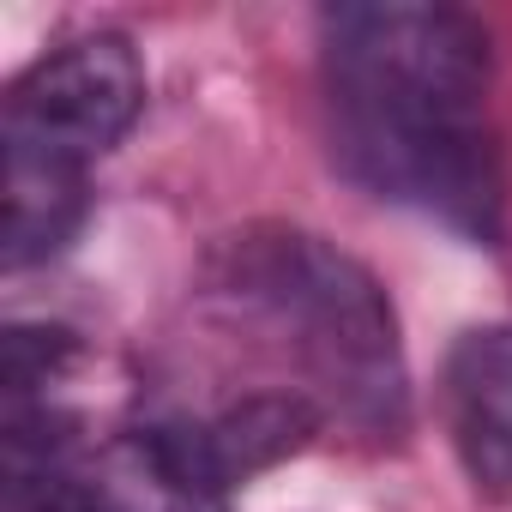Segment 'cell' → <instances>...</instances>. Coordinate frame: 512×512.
I'll return each mask as SVG.
<instances>
[{"mask_svg": "<svg viewBox=\"0 0 512 512\" xmlns=\"http://www.w3.org/2000/svg\"><path fill=\"white\" fill-rule=\"evenodd\" d=\"M145 109V61L127 37L97 31L49 49L7 85L0 139L7 151L55 157L85 169L91 157L115 151Z\"/></svg>", "mask_w": 512, "mask_h": 512, "instance_id": "obj_4", "label": "cell"}, {"mask_svg": "<svg viewBox=\"0 0 512 512\" xmlns=\"http://www.w3.org/2000/svg\"><path fill=\"white\" fill-rule=\"evenodd\" d=\"M326 410L308 386H284V392H253L241 404H223L217 416L199 422H169V434L181 440V452L193 458V470L211 488H235L278 470L284 458H296L314 434H320Z\"/></svg>", "mask_w": 512, "mask_h": 512, "instance_id": "obj_6", "label": "cell"}, {"mask_svg": "<svg viewBox=\"0 0 512 512\" xmlns=\"http://www.w3.org/2000/svg\"><path fill=\"white\" fill-rule=\"evenodd\" d=\"M446 440L476 494H512V326H464L440 368Z\"/></svg>", "mask_w": 512, "mask_h": 512, "instance_id": "obj_5", "label": "cell"}, {"mask_svg": "<svg viewBox=\"0 0 512 512\" xmlns=\"http://www.w3.org/2000/svg\"><path fill=\"white\" fill-rule=\"evenodd\" d=\"M0 193H7V272H25V266L49 260V253H61L91 205L85 169L31 157V151H7Z\"/></svg>", "mask_w": 512, "mask_h": 512, "instance_id": "obj_8", "label": "cell"}, {"mask_svg": "<svg viewBox=\"0 0 512 512\" xmlns=\"http://www.w3.org/2000/svg\"><path fill=\"white\" fill-rule=\"evenodd\" d=\"M217 290L308 368L320 410L374 440L404 434L410 374L398 314L356 253L308 229H247L217 253Z\"/></svg>", "mask_w": 512, "mask_h": 512, "instance_id": "obj_1", "label": "cell"}, {"mask_svg": "<svg viewBox=\"0 0 512 512\" xmlns=\"http://www.w3.org/2000/svg\"><path fill=\"white\" fill-rule=\"evenodd\" d=\"M332 163L374 199L410 205L476 247L500 241L506 169L488 121H422L332 109Z\"/></svg>", "mask_w": 512, "mask_h": 512, "instance_id": "obj_3", "label": "cell"}, {"mask_svg": "<svg viewBox=\"0 0 512 512\" xmlns=\"http://www.w3.org/2000/svg\"><path fill=\"white\" fill-rule=\"evenodd\" d=\"M79 512H223V488L193 470L169 422H145L79 458Z\"/></svg>", "mask_w": 512, "mask_h": 512, "instance_id": "obj_7", "label": "cell"}, {"mask_svg": "<svg viewBox=\"0 0 512 512\" xmlns=\"http://www.w3.org/2000/svg\"><path fill=\"white\" fill-rule=\"evenodd\" d=\"M326 109L482 121L494 85L488 25L458 7L374 0V7L320 13Z\"/></svg>", "mask_w": 512, "mask_h": 512, "instance_id": "obj_2", "label": "cell"}, {"mask_svg": "<svg viewBox=\"0 0 512 512\" xmlns=\"http://www.w3.org/2000/svg\"><path fill=\"white\" fill-rule=\"evenodd\" d=\"M79 362V338L61 326H13L7 332V404H43V392Z\"/></svg>", "mask_w": 512, "mask_h": 512, "instance_id": "obj_9", "label": "cell"}]
</instances>
